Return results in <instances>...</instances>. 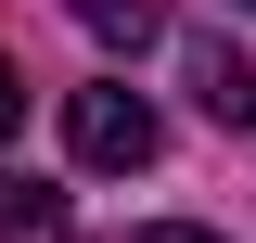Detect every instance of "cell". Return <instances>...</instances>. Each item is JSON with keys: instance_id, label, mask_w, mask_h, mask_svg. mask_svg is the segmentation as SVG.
I'll use <instances>...</instances> for the list:
<instances>
[{"instance_id": "cell-7", "label": "cell", "mask_w": 256, "mask_h": 243, "mask_svg": "<svg viewBox=\"0 0 256 243\" xmlns=\"http://www.w3.org/2000/svg\"><path fill=\"white\" fill-rule=\"evenodd\" d=\"M244 13H256V0H244Z\"/></svg>"}, {"instance_id": "cell-1", "label": "cell", "mask_w": 256, "mask_h": 243, "mask_svg": "<svg viewBox=\"0 0 256 243\" xmlns=\"http://www.w3.org/2000/svg\"><path fill=\"white\" fill-rule=\"evenodd\" d=\"M154 102L128 90V77H90V90H64V154L77 166H102V180H128V166H154Z\"/></svg>"}, {"instance_id": "cell-4", "label": "cell", "mask_w": 256, "mask_h": 243, "mask_svg": "<svg viewBox=\"0 0 256 243\" xmlns=\"http://www.w3.org/2000/svg\"><path fill=\"white\" fill-rule=\"evenodd\" d=\"M64 230V192H38V180H0V243H52Z\"/></svg>"}, {"instance_id": "cell-2", "label": "cell", "mask_w": 256, "mask_h": 243, "mask_svg": "<svg viewBox=\"0 0 256 243\" xmlns=\"http://www.w3.org/2000/svg\"><path fill=\"white\" fill-rule=\"evenodd\" d=\"M180 77H192V102H205L218 128H256V64L230 52V38H192V52H180Z\"/></svg>"}, {"instance_id": "cell-5", "label": "cell", "mask_w": 256, "mask_h": 243, "mask_svg": "<svg viewBox=\"0 0 256 243\" xmlns=\"http://www.w3.org/2000/svg\"><path fill=\"white\" fill-rule=\"evenodd\" d=\"M13 128H26V77L0 64V141H13Z\"/></svg>"}, {"instance_id": "cell-6", "label": "cell", "mask_w": 256, "mask_h": 243, "mask_svg": "<svg viewBox=\"0 0 256 243\" xmlns=\"http://www.w3.org/2000/svg\"><path fill=\"white\" fill-rule=\"evenodd\" d=\"M141 243H218V230H192V218H154V230H141Z\"/></svg>"}, {"instance_id": "cell-3", "label": "cell", "mask_w": 256, "mask_h": 243, "mask_svg": "<svg viewBox=\"0 0 256 243\" xmlns=\"http://www.w3.org/2000/svg\"><path fill=\"white\" fill-rule=\"evenodd\" d=\"M77 26L116 38V52H141V38H166V0H77Z\"/></svg>"}]
</instances>
